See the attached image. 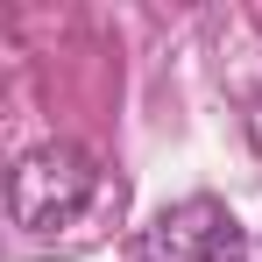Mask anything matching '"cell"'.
<instances>
[{"mask_svg":"<svg viewBox=\"0 0 262 262\" xmlns=\"http://www.w3.org/2000/svg\"><path fill=\"white\" fill-rule=\"evenodd\" d=\"M128 206V184L71 142L29 149L7 177V213L29 248H92Z\"/></svg>","mask_w":262,"mask_h":262,"instance_id":"6da1fadb","label":"cell"},{"mask_svg":"<svg viewBox=\"0 0 262 262\" xmlns=\"http://www.w3.org/2000/svg\"><path fill=\"white\" fill-rule=\"evenodd\" d=\"M248 234L220 199H184L163 206L156 227H142V262H241Z\"/></svg>","mask_w":262,"mask_h":262,"instance_id":"7a4b0ae2","label":"cell"},{"mask_svg":"<svg viewBox=\"0 0 262 262\" xmlns=\"http://www.w3.org/2000/svg\"><path fill=\"white\" fill-rule=\"evenodd\" d=\"M248 142H255V156H262V99L248 106Z\"/></svg>","mask_w":262,"mask_h":262,"instance_id":"3957f363","label":"cell"}]
</instances>
